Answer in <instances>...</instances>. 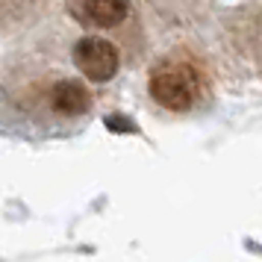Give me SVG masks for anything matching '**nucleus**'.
<instances>
[{
	"label": "nucleus",
	"mask_w": 262,
	"mask_h": 262,
	"mask_svg": "<svg viewBox=\"0 0 262 262\" xmlns=\"http://www.w3.org/2000/svg\"><path fill=\"white\" fill-rule=\"evenodd\" d=\"M3 6H6V3H3V0H0V18H3Z\"/></svg>",
	"instance_id": "5"
},
{
	"label": "nucleus",
	"mask_w": 262,
	"mask_h": 262,
	"mask_svg": "<svg viewBox=\"0 0 262 262\" xmlns=\"http://www.w3.org/2000/svg\"><path fill=\"white\" fill-rule=\"evenodd\" d=\"M65 9L77 27L89 33L121 36L136 24V6L133 0H68Z\"/></svg>",
	"instance_id": "4"
},
{
	"label": "nucleus",
	"mask_w": 262,
	"mask_h": 262,
	"mask_svg": "<svg viewBox=\"0 0 262 262\" xmlns=\"http://www.w3.org/2000/svg\"><path fill=\"white\" fill-rule=\"evenodd\" d=\"M68 56H71L74 71L92 85L112 83L121 71V62H124L121 45L115 38L103 36V33H89V30L71 45Z\"/></svg>",
	"instance_id": "3"
},
{
	"label": "nucleus",
	"mask_w": 262,
	"mask_h": 262,
	"mask_svg": "<svg viewBox=\"0 0 262 262\" xmlns=\"http://www.w3.org/2000/svg\"><path fill=\"white\" fill-rule=\"evenodd\" d=\"M147 97L171 115H194L206 109L215 97V71L209 59L189 45L165 50L147 71Z\"/></svg>",
	"instance_id": "2"
},
{
	"label": "nucleus",
	"mask_w": 262,
	"mask_h": 262,
	"mask_svg": "<svg viewBox=\"0 0 262 262\" xmlns=\"http://www.w3.org/2000/svg\"><path fill=\"white\" fill-rule=\"evenodd\" d=\"M0 103L15 121L56 130L80 124L95 109V92L50 56H15L0 80Z\"/></svg>",
	"instance_id": "1"
}]
</instances>
